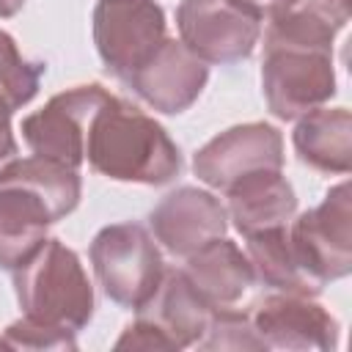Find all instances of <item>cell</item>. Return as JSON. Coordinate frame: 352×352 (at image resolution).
I'll use <instances>...</instances> for the list:
<instances>
[{"instance_id":"cell-1","label":"cell","mask_w":352,"mask_h":352,"mask_svg":"<svg viewBox=\"0 0 352 352\" xmlns=\"http://www.w3.org/2000/svg\"><path fill=\"white\" fill-rule=\"evenodd\" d=\"M85 160L96 173L113 182L146 187L168 184L184 168L182 151L165 126L113 94L88 126Z\"/></svg>"},{"instance_id":"cell-2","label":"cell","mask_w":352,"mask_h":352,"mask_svg":"<svg viewBox=\"0 0 352 352\" xmlns=\"http://www.w3.org/2000/svg\"><path fill=\"white\" fill-rule=\"evenodd\" d=\"M14 289L22 316L80 333L94 319V286L80 256L60 239L44 245L14 270Z\"/></svg>"},{"instance_id":"cell-3","label":"cell","mask_w":352,"mask_h":352,"mask_svg":"<svg viewBox=\"0 0 352 352\" xmlns=\"http://www.w3.org/2000/svg\"><path fill=\"white\" fill-rule=\"evenodd\" d=\"M261 91L270 113L280 121H297L322 107L336 96L333 50L264 36Z\"/></svg>"},{"instance_id":"cell-4","label":"cell","mask_w":352,"mask_h":352,"mask_svg":"<svg viewBox=\"0 0 352 352\" xmlns=\"http://www.w3.org/2000/svg\"><path fill=\"white\" fill-rule=\"evenodd\" d=\"M88 256L102 292L129 311H138L157 292L165 272L157 239L140 223L104 226L94 236Z\"/></svg>"},{"instance_id":"cell-5","label":"cell","mask_w":352,"mask_h":352,"mask_svg":"<svg viewBox=\"0 0 352 352\" xmlns=\"http://www.w3.org/2000/svg\"><path fill=\"white\" fill-rule=\"evenodd\" d=\"M294 258L316 292L352 272V192L349 182L327 190L319 206L289 228Z\"/></svg>"},{"instance_id":"cell-6","label":"cell","mask_w":352,"mask_h":352,"mask_svg":"<svg viewBox=\"0 0 352 352\" xmlns=\"http://www.w3.org/2000/svg\"><path fill=\"white\" fill-rule=\"evenodd\" d=\"M107 96L110 91H104L99 82L74 85L55 94L41 110L22 118V138L28 148L36 157H47L80 170L85 162L88 126Z\"/></svg>"},{"instance_id":"cell-7","label":"cell","mask_w":352,"mask_h":352,"mask_svg":"<svg viewBox=\"0 0 352 352\" xmlns=\"http://www.w3.org/2000/svg\"><path fill=\"white\" fill-rule=\"evenodd\" d=\"M165 11L157 0H96L94 44L104 69L126 80L165 38Z\"/></svg>"},{"instance_id":"cell-8","label":"cell","mask_w":352,"mask_h":352,"mask_svg":"<svg viewBox=\"0 0 352 352\" xmlns=\"http://www.w3.org/2000/svg\"><path fill=\"white\" fill-rule=\"evenodd\" d=\"M179 41L206 66H231L253 55L261 22L250 19L228 0H182L176 8Z\"/></svg>"},{"instance_id":"cell-9","label":"cell","mask_w":352,"mask_h":352,"mask_svg":"<svg viewBox=\"0 0 352 352\" xmlns=\"http://www.w3.org/2000/svg\"><path fill=\"white\" fill-rule=\"evenodd\" d=\"M283 168V138L272 124H236L206 140L192 157V173L212 190L226 192L234 182L256 170Z\"/></svg>"},{"instance_id":"cell-10","label":"cell","mask_w":352,"mask_h":352,"mask_svg":"<svg viewBox=\"0 0 352 352\" xmlns=\"http://www.w3.org/2000/svg\"><path fill=\"white\" fill-rule=\"evenodd\" d=\"M248 319L264 349L330 352L338 346V322L314 294H267L250 305Z\"/></svg>"},{"instance_id":"cell-11","label":"cell","mask_w":352,"mask_h":352,"mask_svg":"<svg viewBox=\"0 0 352 352\" xmlns=\"http://www.w3.org/2000/svg\"><path fill=\"white\" fill-rule=\"evenodd\" d=\"M209 66L195 58L182 41L162 38V44L124 80L151 110L179 116L190 110L204 94Z\"/></svg>"},{"instance_id":"cell-12","label":"cell","mask_w":352,"mask_h":352,"mask_svg":"<svg viewBox=\"0 0 352 352\" xmlns=\"http://www.w3.org/2000/svg\"><path fill=\"white\" fill-rule=\"evenodd\" d=\"M151 236L176 258H187L212 239L226 236L228 212L209 190L176 187L148 212Z\"/></svg>"},{"instance_id":"cell-13","label":"cell","mask_w":352,"mask_h":352,"mask_svg":"<svg viewBox=\"0 0 352 352\" xmlns=\"http://www.w3.org/2000/svg\"><path fill=\"white\" fill-rule=\"evenodd\" d=\"M58 223L47 201L14 182L0 179V270L14 272L22 267L47 239V228Z\"/></svg>"},{"instance_id":"cell-14","label":"cell","mask_w":352,"mask_h":352,"mask_svg":"<svg viewBox=\"0 0 352 352\" xmlns=\"http://www.w3.org/2000/svg\"><path fill=\"white\" fill-rule=\"evenodd\" d=\"M182 275L198 292V297L212 308H226L242 300L253 286V264L242 248L226 236L212 239L184 258Z\"/></svg>"},{"instance_id":"cell-15","label":"cell","mask_w":352,"mask_h":352,"mask_svg":"<svg viewBox=\"0 0 352 352\" xmlns=\"http://www.w3.org/2000/svg\"><path fill=\"white\" fill-rule=\"evenodd\" d=\"M228 220L248 236L264 228L289 226L297 212V192L280 170H256L226 190Z\"/></svg>"},{"instance_id":"cell-16","label":"cell","mask_w":352,"mask_h":352,"mask_svg":"<svg viewBox=\"0 0 352 352\" xmlns=\"http://www.w3.org/2000/svg\"><path fill=\"white\" fill-rule=\"evenodd\" d=\"M135 314L151 322L173 349H184L201 341L212 316V305L198 297L182 270H165L157 292Z\"/></svg>"},{"instance_id":"cell-17","label":"cell","mask_w":352,"mask_h":352,"mask_svg":"<svg viewBox=\"0 0 352 352\" xmlns=\"http://www.w3.org/2000/svg\"><path fill=\"white\" fill-rule=\"evenodd\" d=\"M297 160L319 173L344 176L352 168V116L346 107H316L292 132Z\"/></svg>"},{"instance_id":"cell-18","label":"cell","mask_w":352,"mask_h":352,"mask_svg":"<svg viewBox=\"0 0 352 352\" xmlns=\"http://www.w3.org/2000/svg\"><path fill=\"white\" fill-rule=\"evenodd\" d=\"M245 253L253 264V275L275 289V292H292V294H319L311 280L302 275L294 250H292V239H289V226H275V228H264L256 234L245 236Z\"/></svg>"},{"instance_id":"cell-19","label":"cell","mask_w":352,"mask_h":352,"mask_svg":"<svg viewBox=\"0 0 352 352\" xmlns=\"http://www.w3.org/2000/svg\"><path fill=\"white\" fill-rule=\"evenodd\" d=\"M3 176L22 182L33 192H38L47 201V206L52 209L55 220H63L66 214H72L80 204V195H82L80 170L66 168V165L47 160V157H36V154L33 157H16Z\"/></svg>"},{"instance_id":"cell-20","label":"cell","mask_w":352,"mask_h":352,"mask_svg":"<svg viewBox=\"0 0 352 352\" xmlns=\"http://www.w3.org/2000/svg\"><path fill=\"white\" fill-rule=\"evenodd\" d=\"M41 74H44V63L28 60L19 52L14 36L0 30V99L11 110L25 107L38 94Z\"/></svg>"},{"instance_id":"cell-21","label":"cell","mask_w":352,"mask_h":352,"mask_svg":"<svg viewBox=\"0 0 352 352\" xmlns=\"http://www.w3.org/2000/svg\"><path fill=\"white\" fill-rule=\"evenodd\" d=\"M195 346L198 349H256V352L264 349L248 314H239L231 305L212 308L209 324Z\"/></svg>"},{"instance_id":"cell-22","label":"cell","mask_w":352,"mask_h":352,"mask_svg":"<svg viewBox=\"0 0 352 352\" xmlns=\"http://www.w3.org/2000/svg\"><path fill=\"white\" fill-rule=\"evenodd\" d=\"M6 344L11 349H77V338L72 330H60V327H50L41 322H33L28 316L11 322L3 333Z\"/></svg>"},{"instance_id":"cell-23","label":"cell","mask_w":352,"mask_h":352,"mask_svg":"<svg viewBox=\"0 0 352 352\" xmlns=\"http://www.w3.org/2000/svg\"><path fill=\"white\" fill-rule=\"evenodd\" d=\"M349 11L352 0H278L272 16H297L319 28H327L330 33H338L349 22Z\"/></svg>"},{"instance_id":"cell-24","label":"cell","mask_w":352,"mask_h":352,"mask_svg":"<svg viewBox=\"0 0 352 352\" xmlns=\"http://www.w3.org/2000/svg\"><path fill=\"white\" fill-rule=\"evenodd\" d=\"M116 349H173L168 338L143 316H135L132 324L124 327L121 338L116 341Z\"/></svg>"},{"instance_id":"cell-25","label":"cell","mask_w":352,"mask_h":352,"mask_svg":"<svg viewBox=\"0 0 352 352\" xmlns=\"http://www.w3.org/2000/svg\"><path fill=\"white\" fill-rule=\"evenodd\" d=\"M11 113L14 110L0 99V176L19 157V146H16V138H14V129H11Z\"/></svg>"},{"instance_id":"cell-26","label":"cell","mask_w":352,"mask_h":352,"mask_svg":"<svg viewBox=\"0 0 352 352\" xmlns=\"http://www.w3.org/2000/svg\"><path fill=\"white\" fill-rule=\"evenodd\" d=\"M234 8H239L242 14H248L256 22H267L278 6V0H228Z\"/></svg>"},{"instance_id":"cell-27","label":"cell","mask_w":352,"mask_h":352,"mask_svg":"<svg viewBox=\"0 0 352 352\" xmlns=\"http://www.w3.org/2000/svg\"><path fill=\"white\" fill-rule=\"evenodd\" d=\"M25 0H0V19H11L22 11Z\"/></svg>"},{"instance_id":"cell-28","label":"cell","mask_w":352,"mask_h":352,"mask_svg":"<svg viewBox=\"0 0 352 352\" xmlns=\"http://www.w3.org/2000/svg\"><path fill=\"white\" fill-rule=\"evenodd\" d=\"M0 346H8V344H6V338H0Z\"/></svg>"}]
</instances>
